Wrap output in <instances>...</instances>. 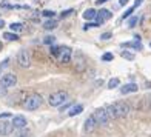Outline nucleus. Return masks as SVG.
Returning a JSON list of instances; mask_svg holds the SVG:
<instances>
[{"label": "nucleus", "instance_id": "nucleus-1", "mask_svg": "<svg viewBox=\"0 0 151 137\" xmlns=\"http://www.w3.org/2000/svg\"><path fill=\"white\" fill-rule=\"evenodd\" d=\"M42 103H43V99L40 94H29L28 97L25 99L23 106H25V109H28V111H34V109H37Z\"/></svg>", "mask_w": 151, "mask_h": 137}, {"label": "nucleus", "instance_id": "nucleus-2", "mask_svg": "<svg viewBox=\"0 0 151 137\" xmlns=\"http://www.w3.org/2000/svg\"><path fill=\"white\" fill-rule=\"evenodd\" d=\"M68 100V93L66 91H56L48 97V103L51 106H62Z\"/></svg>", "mask_w": 151, "mask_h": 137}, {"label": "nucleus", "instance_id": "nucleus-3", "mask_svg": "<svg viewBox=\"0 0 151 137\" xmlns=\"http://www.w3.org/2000/svg\"><path fill=\"white\" fill-rule=\"evenodd\" d=\"M93 117H94L96 123H97V125H100V126H108V125H109V117H108L105 108L96 109V111L93 113Z\"/></svg>", "mask_w": 151, "mask_h": 137}, {"label": "nucleus", "instance_id": "nucleus-4", "mask_svg": "<svg viewBox=\"0 0 151 137\" xmlns=\"http://www.w3.org/2000/svg\"><path fill=\"white\" fill-rule=\"evenodd\" d=\"M114 109H116V114H117V119L119 117H127V115L129 114V105L127 103V102L123 100H119V102H114L113 103Z\"/></svg>", "mask_w": 151, "mask_h": 137}, {"label": "nucleus", "instance_id": "nucleus-5", "mask_svg": "<svg viewBox=\"0 0 151 137\" xmlns=\"http://www.w3.org/2000/svg\"><path fill=\"white\" fill-rule=\"evenodd\" d=\"M16 83H17V76H16V74H12V72H6L5 76L0 79V86L5 88V90L16 86Z\"/></svg>", "mask_w": 151, "mask_h": 137}, {"label": "nucleus", "instance_id": "nucleus-6", "mask_svg": "<svg viewBox=\"0 0 151 137\" xmlns=\"http://www.w3.org/2000/svg\"><path fill=\"white\" fill-rule=\"evenodd\" d=\"M17 63L19 66L22 68H29L31 65V56H29V51L28 49H20L17 54Z\"/></svg>", "mask_w": 151, "mask_h": 137}, {"label": "nucleus", "instance_id": "nucleus-7", "mask_svg": "<svg viewBox=\"0 0 151 137\" xmlns=\"http://www.w3.org/2000/svg\"><path fill=\"white\" fill-rule=\"evenodd\" d=\"M71 56H73V51H71V48H68V46H62L60 48V51H59V60L62 62V63H70L71 62Z\"/></svg>", "mask_w": 151, "mask_h": 137}, {"label": "nucleus", "instance_id": "nucleus-8", "mask_svg": "<svg viewBox=\"0 0 151 137\" xmlns=\"http://www.w3.org/2000/svg\"><path fill=\"white\" fill-rule=\"evenodd\" d=\"M113 17V12H109L108 9H104L102 8L100 11H97V16H96V19H97V23H99V26H102L106 20H109Z\"/></svg>", "mask_w": 151, "mask_h": 137}, {"label": "nucleus", "instance_id": "nucleus-9", "mask_svg": "<svg viewBox=\"0 0 151 137\" xmlns=\"http://www.w3.org/2000/svg\"><path fill=\"white\" fill-rule=\"evenodd\" d=\"M11 123H12V126H14L16 129H23L25 126H26V119H25V115H14L12 117V120H11Z\"/></svg>", "mask_w": 151, "mask_h": 137}, {"label": "nucleus", "instance_id": "nucleus-10", "mask_svg": "<svg viewBox=\"0 0 151 137\" xmlns=\"http://www.w3.org/2000/svg\"><path fill=\"white\" fill-rule=\"evenodd\" d=\"M12 131H14V126L11 122H0V136H9Z\"/></svg>", "mask_w": 151, "mask_h": 137}, {"label": "nucleus", "instance_id": "nucleus-11", "mask_svg": "<svg viewBox=\"0 0 151 137\" xmlns=\"http://www.w3.org/2000/svg\"><path fill=\"white\" fill-rule=\"evenodd\" d=\"M96 126H97V123H96V120H94V117H93V114L88 115L86 120H85V131H86V133H93Z\"/></svg>", "mask_w": 151, "mask_h": 137}, {"label": "nucleus", "instance_id": "nucleus-12", "mask_svg": "<svg viewBox=\"0 0 151 137\" xmlns=\"http://www.w3.org/2000/svg\"><path fill=\"white\" fill-rule=\"evenodd\" d=\"M120 46H122V48H133V49H137V51H140L142 48H143L139 40H133V42H123V43H120Z\"/></svg>", "mask_w": 151, "mask_h": 137}, {"label": "nucleus", "instance_id": "nucleus-13", "mask_svg": "<svg viewBox=\"0 0 151 137\" xmlns=\"http://www.w3.org/2000/svg\"><path fill=\"white\" fill-rule=\"evenodd\" d=\"M137 90H139L137 83H127L125 86L120 88V93H122V94H129V93H136Z\"/></svg>", "mask_w": 151, "mask_h": 137}, {"label": "nucleus", "instance_id": "nucleus-14", "mask_svg": "<svg viewBox=\"0 0 151 137\" xmlns=\"http://www.w3.org/2000/svg\"><path fill=\"white\" fill-rule=\"evenodd\" d=\"M82 111H83V105H73L70 108V111H68V115L74 117V115H79Z\"/></svg>", "mask_w": 151, "mask_h": 137}, {"label": "nucleus", "instance_id": "nucleus-15", "mask_svg": "<svg viewBox=\"0 0 151 137\" xmlns=\"http://www.w3.org/2000/svg\"><path fill=\"white\" fill-rule=\"evenodd\" d=\"M57 26V22L54 19H50V20H46V22L43 23V29H46V31H50V29H54Z\"/></svg>", "mask_w": 151, "mask_h": 137}, {"label": "nucleus", "instance_id": "nucleus-16", "mask_svg": "<svg viewBox=\"0 0 151 137\" xmlns=\"http://www.w3.org/2000/svg\"><path fill=\"white\" fill-rule=\"evenodd\" d=\"M96 16H97V11H96V9H93V8H90V9H86V11L83 12V19H86V20H91V19H96Z\"/></svg>", "mask_w": 151, "mask_h": 137}, {"label": "nucleus", "instance_id": "nucleus-17", "mask_svg": "<svg viewBox=\"0 0 151 137\" xmlns=\"http://www.w3.org/2000/svg\"><path fill=\"white\" fill-rule=\"evenodd\" d=\"M105 109H106V114H108V117H109V119H113V120H114V119H117V114H116V109H114L113 103H111V105H108Z\"/></svg>", "mask_w": 151, "mask_h": 137}, {"label": "nucleus", "instance_id": "nucleus-18", "mask_svg": "<svg viewBox=\"0 0 151 137\" xmlns=\"http://www.w3.org/2000/svg\"><path fill=\"white\" fill-rule=\"evenodd\" d=\"M9 28H11L12 32H22V31H23V25L19 23V22H16V23H11Z\"/></svg>", "mask_w": 151, "mask_h": 137}, {"label": "nucleus", "instance_id": "nucleus-19", "mask_svg": "<svg viewBox=\"0 0 151 137\" xmlns=\"http://www.w3.org/2000/svg\"><path fill=\"white\" fill-rule=\"evenodd\" d=\"M3 37L6 39V40H9V42H12V40H14V42H16V40H19V36H17V32H5L3 34Z\"/></svg>", "mask_w": 151, "mask_h": 137}, {"label": "nucleus", "instance_id": "nucleus-20", "mask_svg": "<svg viewBox=\"0 0 151 137\" xmlns=\"http://www.w3.org/2000/svg\"><path fill=\"white\" fill-rule=\"evenodd\" d=\"M79 56V60H77V66H76V70L77 71H83L85 70V60L82 57V54H77Z\"/></svg>", "mask_w": 151, "mask_h": 137}, {"label": "nucleus", "instance_id": "nucleus-21", "mask_svg": "<svg viewBox=\"0 0 151 137\" xmlns=\"http://www.w3.org/2000/svg\"><path fill=\"white\" fill-rule=\"evenodd\" d=\"M119 85H120V80L117 77H114V79H111L108 82V88H109V90H114V88H117Z\"/></svg>", "mask_w": 151, "mask_h": 137}, {"label": "nucleus", "instance_id": "nucleus-22", "mask_svg": "<svg viewBox=\"0 0 151 137\" xmlns=\"http://www.w3.org/2000/svg\"><path fill=\"white\" fill-rule=\"evenodd\" d=\"M137 22H139V16H133L131 19L128 20V23H127V26H128V28H134V26L137 25Z\"/></svg>", "mask_w": 151, "mask_h": 137}, {"label": "nucleus", "instance_id": "nucleus-23", "mask_svg": "<svg viewBox=\"0 0 151 137\" xmlns=\"http://www.w3.org/2000/svg\"><path fill=\"white\" fill-rule=\"evenodd\" d=\"M120 56H122L123 59H127V60H134V54H133V52H129V51H127V49H125V51H122V52H120Z\"/></svg>", "mask_w": 151, "mask_h": 137}, {"label": "nucleus", "instance_id": "nucleus-24", "mask_svg": "<svg viewBox=\"0 0 151 137\" xmlns=\"http://www.w3.org/2000/svg\"><path fill=\"white\" fill-rule=\"evenodd\" d=\"M114 59V54H111V52H105L104 56H102V60L104 62H111Z\"/></svg>", "mask_w": 151, "mask_h": 137}, {"label": "nucleus", "instance_id": "nucleus-25", "mask_svg": "<svg viewBox=\"0 0 151 137\" xmlns=\"http://www.w3.org/2000/svg\"><path fill=\"white\" fill-rule=\"evenodd\" d=\"M43 42H45L46 45H52L54 42H56V37H54V36H46V37L43 39Z\"/></svg>", "mask_w": 151, "mask_h": 137}, {"label": "nucleus", "instance_id": "nucleus-26", "mask_svg": "<svg viewBox=\"0 0 151 137\" xmlns=\"http://www.w3.org/2000/svg\"><path fill=\"white\" fill-rule=\"evenodd\" d=\"M59 51H60V48H59V46H54V45H51V48H50V52L52 54V56L59 57Z\"/></svg>", "mask_w": 151, "mask_h": 137}, {"label": "nucleus", "instance_id": "nucleus-27", "mask_svg": "<svg viewBox=\"0 0 151 137\" xmlns=\"http://www.w3.org/2000/svg\"><path fill=\"white\" fill-rule=\"evenodd\" d=\"M0 9H14V5H9L8 2H2L0 3Z\"/></svg>", "mask_w": 151, "mask_h": 137}, {"label": "nucleus", "instance_id": "nucleus-28", "mask_svg": "<svg viewBox=\"0 0 151 137\" xmlns=\"http://www.w3.org/2000/svg\"><path fill=\"white\" fill-rule=\"evenodd\" d=\"M42 14H43L45 17H48V19H52L54 16H56V12H54V11H50V9H45V11H42Z\"/></svg>", "mask_w": 151, "mask_h": 137}, {"label": "nucleus", "instance_id": "nucleus-29", "mask_svg": "<svg viewBox=\"0 0 151 137\" xmlns=\"http://www.w3.org/2000/svg\"><path fill=\"white\" fill-rule=\"evenodd\" d=\"M133 12H134V6H133V8H129V9H127V11H125V14L122 16V19H123V20H125V19H128L129 16L133 14Z\"/></svg>", "mask_w": 151, "mask_h": 137}, {"label": "nucleus", "instance_id": "nucleus-30", "mask_svg": "<svg viewBox=\"0 0 151 137\" xmlns=\"http://www.w3.org/2000/svg\"><path fill=\"white\" fill-rule=\"evenodd\" d=\"M14 137H29V134H28V131H25V129H20Z\"/></svg>", "mask_w": 151, "mask_h": 137}, {"label": "nucleus", "instance_id": "nucleus-31", "mask_svg": "<svg viewBox=\"0 0 151 137\" xmlns=\"http://www.w3.org/2000/svg\"><path fill=\"white\" fill-rule=\"evenodd\" d=\"M73 12H74V9H65V11L60 14V17H62V19H65V17H68V16H71Z\"/></svg>", "mask_w": 151, "mask_h": 137}, {"label": "nucleus", "instance_id": "nucleus-32", "mask_svg": "<svg viewBox=\"0 0 151 137\" xmlns=\"http://www.w3.org/2000/svg\"><path fill=\"white\" fill-rule=\"evenodd\" d=\"M8 65H9V59H5V60H3V63H0V72H2Z\"/></svg>", "mask_w": 151, "mask_h": 137}, {"label": "nucleus", "instance_id": "nucleus-33", "mask_svg": "<svg viewBox=\"0 0 151 137\" xmlns=\"http://www.w3.org/2000/svg\"><path fill=\"white\" fill-rule=\"evenodd\" d=\"M111 37H113V34H111V32H104V34L100 36L102 40H108V39H111Z\"/></svg>", "mask_w": 151, "mask_h": 137}, {"label": "nucleus", "instance_id": "nucleus-34", "mask_svg": "<svg viewBox=\"0 0 151 137\" xmlns=\"http://www.w3.org/2000/svg\"><path fill=\"white\" fill-rule=\"evenodd\" d=\"M8 117H12L11 113H3V114H0V120H2V119H8Z\"/></svg>", "mask_w": 151, "mask_h": 137}, {"label": "nucleus", "instance_id": "nucleus-35", "mask_svg": "<svg viewBox=\"0 0 151 137\" xmlns=\"http://www.w3.org/2000/svg\"><path fill=\"white\" fill-rule=\"evenodd\" d=\"M105 2H108V0H96V5H97V6H100V5H104Z\"/></svg>", "mask_w": 151, "mask_h": 137}, {"label": "nucleus", "instance_id": "nucleus-36", "mask_svg": "<svg viewBox=\"0 0 151 137\" xmlns=\"http://www.w3.org/2000/svg\"><path fill=\"white\" fill-rule=\"evenodd\" d=\"M142 2H143V0H136V2H134V8H137V6H140V5H142Z\"/></svg>", "mask_w": 151, "mask_h": 137}, {"label": "nucleus", "instance_id": "nucleus-37", "mask_svg": "<svg viewBox=\"0 0 151 137\" xmlns=\"http://www.w3.org/2000/svg\"><path fill=\"white\" fill-rule=\"evenodd\" d=\"M127 3H128V0H119V5L120 6H125Z\"/></svg>", "mask_w": 151, "mask_h": 137}, {"label": "nucleus", "instance_id": "nucleus-38", "mask_svg": "<svg viewBox=\"0 0 151 137\" xmlns=\"http://www.w3.org/2000/svg\"><path fill=\"white\" fill-rule=\"evenodd\" d=\"M68 108H71V105H65V106H62V108H60V111H65V109H68Z\"/></svg>", "mask_w": 151, "mask_h": 137}, {"label": "nucleus", "instance_id": "nucleus-39", "mask_svg": "<svg viewBox=\"0 0 151 137\" xmlns=\"http://www.w3.org/2000/svg\"><path fill=\"white\" fill-rule=\"evenodd\" d=\"M3 26H5V22H3V20H0V28H3Z\"/></svg>", "mask_w": 151, "mask_h": 137}, {"label": "nucleus", "instance_id": "nucleus-40", "mask_svg": "<svg viewBox=\"0 0 151 137\" xmlns=\"http://www.w3.org/2000/svg\"><path fill=\"white\" fill-rule=\"evenodd\" d=\"M148 102H150V106H151V95H150V97H148Z\"/></svg>", "mask_w": 151, "mask_h": 137}, {"label": "nucleus", "instance_id": "nucleus-41", "mask_svg": "<svg viewBox=\"0 0 151 137\" xmlns=\"http://www.w3.org/2000/svg\"><path fill=\"white\" fill-rule=\"evenodd\" d=\"M2 48H3V45H2V42H0V49H2Z\"/></svg>", "mask_w": 151, "mask_h": 137}, {"label": "nucleus", "instance_id": "nucleus-42", "mask_svg": "<svg viewBox=\"0 0 151 137\" xmlns=\"http://www.w3.org/2000/svg\"><path fill=\"white\" fill-rule=\"evenodd\" d=\"M150 46H151V43H150Z\"/></svg>", "mask_w": 151, "mask_h": 137}]
</instances>
